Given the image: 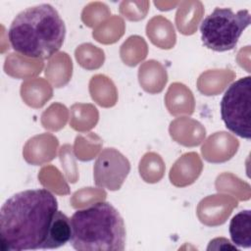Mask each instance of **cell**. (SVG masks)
<instances>
[{
    "mask_svg": "<svg viewBox=\"0 0 251 251\" xmlns=\"http://www.w3.org/2000/svg\"><path fill=\"white\" fill-rule=\"evenodd\" d=\"M248 10L234 13L230 8H215L201 23L200 32L203 44L214 51L233 49L243 30L250 25Z\"/></svg>",
    "mask_w": 251,
    "mask_h": 251,
    "instance_id": "obj_4",
    "label": "cell"
},
{
    "mask_svg": "<svg viewBox=\"0 0 251 251\" xmlns=\"http://www.w3.org/2000/svg\"><path fill=\"white\" fill-rule=\"evenodd\" d=\"M66 26L50 4H39L20 12L10 25L12 48L29 58L49 59L63 45Z\"/></svg>",
    "mask_w": 251,
    "mask_h": 251,
    "instance_id": "obj_2",
    "label": "cell"
},
{
    "mask_svg": "<svg viewBox=\"0 0 251 251\" xmlns=\"http://www.w3.org/2000/svg\"><path fill=\"white\" fill-rule=\"evenodd\" d=\"M232 242L243 248L251 246V211L243 210L232 217L229 224Z\"/></svg>",
    "mask_w": 251,
    "mask_h": 251,
    "instance_id": "obj_7",
    "label": "cell"
},
{
    "mask_svg": "<svg viewBox=\"0 0 251 251\" xmlns=\"http://www.w3.org/2000/svg\"><path fill=\"white\" fill-rule=\"evenodd\" d=\"M72 237L71 219L57 211L53 218L45 249H57L70 242Z\"/></svg>",
    "mask_w": 251,
    "mask_h": 251,
    "instance_id": "obj_6",
    "label": "cell"
},
{
    "mask_svg": "<svg viewBox=\"0 0 251 251\" xmlns=\"http://www.w3.org/2000/svg\"><path fill=\"white\" fill-rule=\"evenodd\" d=\"M74 249L81 251H123L126 226L118 210L109 202H97L77 210L71 218Z\"/></svg>",
    "mask_w": 251,
    "mask_h": 251,
    "instance_id": "obj_3",
    "label": "cell"
},
{
    "mask_svg": "<svg viewBox=\"0 0 251 251\" xmlns=\"http://www.w3.org/2000/svg\"><path fill=\"white\" fill-rule=\"evenodd\" d=\"M222 119L231 132L250 140L251 76L241 77L231 83L221 101Z\"/></svg>",
    "mask_w": 251,
    "mask_h": 251,
    "instance_id": "obj_5",
    "label": "cell"
},
{
    "mask_svg": "<svg viewBox=\"0 0 251 251\" xmlns=\"http://www.w3.org/2000/svg\"><path fill=\"white\" fill-rule=\"evenodd\" d=\"M57 211L56 197L45 188L24 190L11 196L0 210L1 249L44 250Z\"/></svg>",
    "mask_w": 251,
    "mask_h": 251,
    "instance_id": "obj_1",
    "label": "cell"
}]
</instances>
